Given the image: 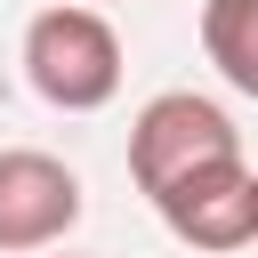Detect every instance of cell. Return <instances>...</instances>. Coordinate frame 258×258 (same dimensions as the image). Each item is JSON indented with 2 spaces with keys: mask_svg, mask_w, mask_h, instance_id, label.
Instances as JSON below:
<instances>
[{
  "mask_svg": "<svg viewBox=\"0 0 258 258\" xmlns=\"http://www.w3.org/2000/svg\"><path fill=\"white\" fill-rule=\"evenodd\" d=\"M24 81L56 113H97V105L121 97V32L97 8L56 0L24 24Z\"/></svg>",
  "mask_w": 258,
  "mask_h": 258,
  "instance_id": "obj_1",
  "label": "cell"
},
{
  "mask_svg": "<svg viewBox=\"0 0 258 258\" xmlns=\"http://www.w3.org/2000/svg\"><path fill=\"white\" fill-rule=\"evenodd\" d=\"M218 161H242V129L226 121V105H210L194 89H161V97L137 105V121H129V177H137L145 202L169 194L194 169H218Z\"/></svg>",
  "mask_w": 258,
  "mask_h": 258,
  "instance_id": "obj_2",
  "label": "cell"
},
{
  "mask_svg": "<svg viewBox=\"0 0 258 258\" xmlns=\"http://www.w3.org/2000/svg\"><path fill=\"white\" fill-rule=\"evenodd\" d=\"M73 226H81V177L40 145H8L0 153V258L56 250Z\"/></svg>",
  "mask_w": 258,
  "mask_h": 258,
  "instance_id": "obj_3",
  "label": "cell"
},
{
  "mask_svg": "<svg viewBox=\"0 0 258 258\" xmlns=\"http://www.w3.org/2000/svg\"><path fill=\"white\" fill-rule=\"evenodd\" d=\"M153 210L185 250H242V242H258V169L250 161L194 169L169 194H153Z\"/></svg>",
  "mask_w": 258,
  "mask_h": 258,
  "instance_id": "obj_4",
  "label": "cell"
},
{
  "mask_svg": "<svg viewBox=\"0 0 258 258\" xmlns=\"http://www.w3.org/2000/svg\"><path fill=\"white\" fill-rule=\"evenodd\" d=\"M202 56L226 89L258 97V0H202Z\"/></svg>",
  "mask_w": 258,
  "mask_h": 258,
  "instance_id": "obj_5",
  "label": "cell"
}]
</instances>
